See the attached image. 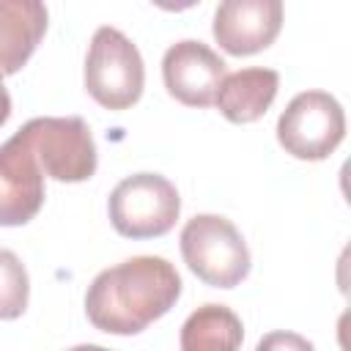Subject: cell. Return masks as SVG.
I'll use <instances>...</instances> for the list:
<instances>
[{
    "mask_svg": "<svg viewBox=\"0 0 351 351\" xmlns=\"http://www.w3.org/2000/svg\"><path fill=\"white\" fill-rule=\"evenodd\" d=\"M112 228L126 239H156L165 236L178 214L181 197L173 181L159 173L126 176L107 200Z\"/></svg>",
    "mask_w": 351,
    "mask_h": 351,
    "instance_id": "cell-4",
    "label": "cell"
},
{
    "mask_svg": "<svg viewBox=\"0 0 351 351\" xmlns=\"http://www.w3.org/2000/svg\"><path fill=\"white\" fill-rule=\"evenodd\" d=\"M47 33V8L38 0H0V77L16 74Z\"/></svg>",
    "mask_w": 351,
    "mask_h": 351,
    "instance_id": "cell-10",
    "label": "cell"
},
{
    "mask_svg": "<svg viewBox=\"0 0 351 351\" xmlns=\"http://www.w3.org/2000/svg\"><path fill=\"white\" fill-rule=\"evenodd\" d=\"M44 206V170L30 145L14 134L0 145V225H27Z\"/></svg>",
    "mask_w": 351,
    "mask_h": 351,
    "instance_id": "cell-8",
    "label": "cell"
},
{
    "mask_svg": "<svg viewBox=\"0 0 351 351\" xmlns=\"http://www.w3.org/2000/svg\"><path fill=\"white\" fill-rule=\"evenodd\" d=\"M36 154L44 176L66 184L88 181L96 173V143L80 115L33 118L16 132Z\"/></svg>",
    "mask_w": 351,
    "mask_h": 351,
    "instance_id": "cell-5",
    "label": "cell"
},
{
    "mask_svg": "<svg viewBox=\"0 0 351 351\" xmlns=\"http://www.w3.org/2000/svg\"><path fill=\"white\" fill-rule=\"evenodd\" d=\"M255 351H315L313 343L296 332H269L261 337Z\"/></svg>",
    "mask_w": 351,
    "mask_h": 351,
    "instance_id": "cell-14",
    "label": "cell"
},
{
    "mask_svg": "<svg viewBox=\"0 0 351 351\" xmlns=\"http://www.w3.org/2000/svg\"><path fill=\"white\" fill-rule=\"evenodd\" d=\"M30 280L16 252L0 250V321H14L25 313Z\"/></svg>",
    "mask_w": 351,
    "mask_h": 351,
    "instance_id": "cell-13",
    "label": "cell"
},
{
    "mask_svg": "<svg viewBox=\"0 0 351 351\" xmlns=\"http://www.w3.org/2000/svg\"><path fill=\"white\" fill-rule=\"evenodd\" d=\"M346 137V112L326 90L296 93L277 121V140L285 154L307 162L326 159Z\"/></svg>",
    "mask_w": 351,
    "mask_h": 351,
    "instance_id": "cell-6",
    "label": "cell"
},
{
    "mask_svg": "<svg viewBox=\"0 0 351 351\" xmlns=\"http://www.w3.org/2000/svg\"><path fill=\"white\" fill-rule=\"evenodd\" d=\"M69 351H110V348H104V346H93V343H82V346H74V348H69Z\"/></svg>",
    "mask_w": 351,
    "mask_h": 351,
    "instance_id": "cell-16",
    "label": "cell"
},
{
    "mask_svg": "<svg viewBox=\"0 0 351 351\" xmlns=\"http://www.w3.org/2000/svg\"><path fill=\"white\" fill-rule=\"evenodd\" d=\"M145 88V66L140 49L118 30L99 27L85 58V90L104 110H129L140 101Z\"/></svg>",
    "mask_w": 351,
    "mask_h": 351,
    "instance_id": "cell-2",
    "label": "cell"
},
{
    "mask_svg": "<svg viewBox=\"0 0 351 351\" xmlns=\"http://www.w3.org/2000/svg\"><path fill=\"white\" fill-rule=\"evenodd\" d=\"M181 296L176 266L159 255H134L93 277L85 293L88 321L107 335H137Z\"/></svg>",
    "mask_w": 351,
    "mask_h": 351,
    "instance_id": "cell-1",
    "label": "cell"
},
{
    "mask_svg": "<svg viewBox=\"0 0 351 351\" xmlns=\"http://www.w3.org/2000/svg\"><path fill=\"white\" fill-rule=\"evenodd\" d=\"M165 88L186 107H208L225 80V60L203 41L184 38L162 58Z\"/></svg>",
    "mask_w": 351,
    "mask_h": 351,
    "instance_id": "cell-7",
    "label": "cell"
},
{
    "mask_svg": "<svg viewBox=\"0 0 351 351\" xmlns=\"http://www.w3.org/2000/svg\"><path fill=\"white\" fill-rule=\"evenodd\" d=\"M277 88L280 74L274 69H241L225 74L214 104L230 123H252L266 115V110L277 99Z\"/></svg>",
    "mask_w": 351,
    "mask_h": 351,
    "instance_id": "cell-11",
    "label": "cell"
},
{
    "mask_svg": "<svg viewBox=\"0 0 351 351\" xmlns=\"http://www.w3.org/2000/svg\"><path fill=\"white\" fill-rule=\"evenodd\" d=\"M181 255L192 274L214 288H236L250 274V250L239 228L219 214H197L181 230Z\"/></svg>",
    "mask_w": 351,
    "mask_h": 351,
    "instance_id": "cell-3",
    "label": "cell"
},
{
    "mask_svg": "<svg viewBox=\"0 0 351 351\" xmlns=\"http://www.w3.org/2000/svg\"><path fill=\"white\" fill-rule=\"evenodd\" d=\"M8 115H11V96H8V90L0 80V126L8 121Z\"/></svg>",
    "mask_w": 351,
    "mask_h": 351,
    "instance_id": "cell-15",
    "label": "cell"
},
{
    "mask_svg": "<svg viewBox=\"0 0 351 351\" xmlns=\"http://www.w3.org/2000/svg\"><path fill=\"white\" fill-rule=\"evenodd\" d=\"M282 27L280 0H225L214 11V38L228 55H255L274 44Z\"/></svg>",
    "mask_w": 351,
    "mask_h": 351,
    "instance_id": "cell-9",
    "label": "cell"
},
{
    "mask_svg": "<svg viewBox=\"0 0 351 351\" xmlns=\"http://www.w3.org/2000/svg\"><path fill=\"white\" fill-rule=\"evenodd\" d=\"M241 340V318L225 304H203L181 326V351H239Z\"/></svg>",
    "mask_w": 351,
    "mask_h": 351,
    "instance_id": "cell-12",
    "label": "cell"
}]
</instances>
